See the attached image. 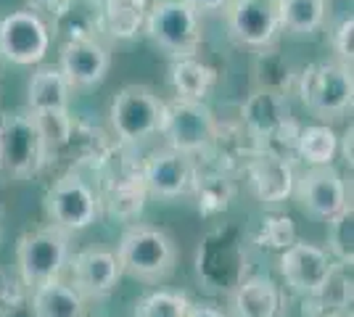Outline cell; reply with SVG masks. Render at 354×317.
<instances>
[{
	"label": "cell",
	"instance_id": "277c9868",
	"mask_svg": "<svg viewBox=\"0 0 354 317\" xmlns=\"http://www.w3.org/2000/svg\"><path fill=\"white\" fill-rule=\"evenodd\" d=\"M45 164L48 159L35 114L30 108L6 111L0 117V175L27 180L35 177Z\"/></svg>",
	"mask_w": 354,
	"mask_h": 317
},
{
	"label": "cell",
	"instance_id": "7402d4cb",
	"mask_svg": "<svg viewBox=\"0 0 354 317\" xmlns=\"http://www.w3.org/2000/svg\"><path fill=\"white\" fill-rule=\"evenodd\" d=\"M35 317H85V299L59 278L45 280L32 291Z\"/></svg>",
	"mask_w": 354,
	"mask_h": 317
},
{
	"label": "cell",
	"instance_id": "484cf974",
	"mask_svg": "<svg viewBox=\"0 0 354 317\" xmlns=\"http://www.w3.org/2000/svg\"><path fill=\"white\" fill-rule=\"evenodd\" d=\"M328 222V254L339 265L352 267L354 265V206L352 201L333 214Z\"/></svg>",
	"mask_w": 354,
	"mask_h": 317
},
{
	"label": "cell",
	"instance_id": "4316f807",
	"mask_svg": "<svg viewBox=\"0 0 354 317\" xmlns=\"http://www.w3.org/2000/svg\"><path fill=\"white\" fill-rule=\"evenodd\" d=\"M188 307V296L180 291H153L135 304L133 317H185Z\"/></svg>",
	"mask_w": 354,
	"mask_h": 317
},
{
	"label": "cell",
	"instance_id": "ac0fdd59",
	"mask_svg": "<svg viewBox=\"0 0 354 317\" xmlns=\"http://www.w3.org/2000/svg\"><path fill=\"white\" fill-rule=\"evenodd\" d=\"M281 288L267 275L246 278L236 288L233 296V315L236 317H278L281 315Z\"/></svg>",
	"mask_w": 354,
	"mask_h": 317
},
{
	"label": "cell",
	"instance_id": "7c38bea8",
	"mask_svg": "<svg viewBox=\"0 0 354 317\" xmlns=\"http://www.w3.org/2000/svg\"><path fill=\"white\" fill-rule=\"evenodd\" d=\"M336 265L339 262L328 254V249L304 241L288 243L281 254V275L286 278V286L301 296H320Z\"/></svg>",
	"mask_w": 354,
	"mask_h": 317
},
{
	"label": "cell",
	"instance_id": "9a60e30c",
	"mask_svg": "<svg viewBox=\"0 0 354 317\" xmlns=\"http://www.w3.org/2000/svg\"><path fill=\"white\" fill-rule=\"evenodd\" d=\"M143 182L148 193L159 198H177L191 193L196 185V164L191 153L175 151L169 146L151 153L143 169Z\"/></svg>",
	"mask_w": 354,
	"mask_h": 317
},
{
	"label": "cell",
	"instance_id": "5bb4252c",
	"mask_svg": "<svg viewBox=\"0 0 354 317\" xmlns=\"http://www.w3.org/2000/svg\"><path fill=\"white\" fill-rule=\"evenodd\" d=\"M59 69L72 90H88L106 79L111 69V50L98 37H74L61 48Z\"/></svg>",
	"mask_w": 354,
	"mask_h": 317
},
{
	"label": "cell",
	"instance_id": "7a4b0ae2",
	"mask_svg": "<svg viewBox=\"0 0 354 317\" xmlns=\"http://www.w3.org/2000/svg\"><path fill=\"white\" fill-rule=\"evenodd\" d=\"M296 90L304 108L320 122L344 119L354 104L352 66L341 61H317L296 77Z\"/></svg>",
	"mask_w": 354,
	"mask_h": 317
},
{
	"label": "cell",
	"instance_id": "6da1fadb",
	"mask_svg": "<svg viewBox=\"0 0 354 317\" xmlns=\"http://www.w3.org/2000/svg\"><path fill=\"white\" fill-rule=\"evenodd\" d=\"M119 267L140 283H162L177 270L180 249L177 241L156 225H130L117 246Z\"/></svg>",
	"mask_w": 354,
	"mask_h": 317
},
{
	"label": "cell",
	"instance_id": "e0dca14e",
	"mask_svg": "<svg viewBox=\"0 0 354 317\" xmlns=\"http://www.w3.org/2000/svg\"><path fill=\"white\" fill-rule=\"evenodd\" d=\"M249 175V185L254 191V196L265 204H281L291 196L294 191V166L286 156H278L272 151L257 153L246 166Z\"/></svg>",
	"mask_w": 354,
	"mask_h": 317
},
{
	"label": "cell",
	"instance_id": "f1b7e54d",
	"mask_svg": "<svg viewBox=\"0 0 354 317\" xmlns=\"http://www.w3.org/2000/svg\"><path fill=\"white\" fill-rule=\"evenodd\" d=\"M330 46H333V53H336V61L352 66L354 59V16H344L336 30L330 35Z\"/></svg>",
	"mask_w": 354,
	"mask_h": 317
},
{
	"label": "cell",
	"instance_id": "8fae6325",
	"mask_svg": "<svg viewBox=\"0 0 354 317\" xmlns=\"http://www.w3.org/2000/svg\"><path fill=\"white\" fill-rule=\"evenodd\" d=\"M241 119L251 135L262 143V148L299 130L291 117V104L286 90H272V88H254L249 98L241 104Z\"/></svg>",
	"mask_w": 354,
	"mask_h": 317
},
{
	"label": "cell",
	"instance_id": "4fadbf2b",
	"mask_svg": "<svg viewBox=\"0 0 354 317\" xmlns=\"http://www.w3.org/2000/svg\"><path fill=\"white\" fill-rule=\"evenodd\" d=\"M291 193L310 217L323 220V222L330 220L333 214H339L349 204L346 182L333 164L307 166L299 177H294V191Z\"/></svg>",
	"mask_w": 354,
	"mask_h": 317
},
{
	"label": "cell",
	"instance_id": "8992f818",
	"mask_svg": "<svg viewBox=\"0 0 354 317\" xmlns=\"http://www.w3.org/2000/svg\"><path fill=\"white\" fill-rule=\"evenodd\" d=\"M69 233L56 225L24 233L16 246V265L24 286H40L45 280L59 278L69 265Z\"/></svg>",
	"mask_w": 354,
	"mask_h": 317
},
{
	"label": "cell",
	"instance_id": "d6986e66",
	"mask_svg": "<svg viewBox=\"0 0 354 317\" xmlns=\"http://www.w3.org/2000/svg\"><path fill=\"white\" fill-rule=\"evenodd\" d=\"M69 98L72 88L64 79L59 66H37L27 85V108L40 114V111H69Z\"/></svg>",
	"mask_w": 354,
	"mask_h": 317
},
{
	"label": "cell",
	"instance_id": "5b68a950",
	"mask_svg": "<svg viewBox=\"0 0 354 317\" xmlns=\"http://www.w3.org/2000/svg\"><path fill=\"white\" fill-rule=\"evenodd\" d=\"M164 106L167 101H162L156 90L148 85L133 82V85L119 88L109 108L111 130L119 143L133 146V143H140L146 137L162 133Z\"/></svg>",
	"mask_w": 354,
	"mask_h": 317
},
{
	"label": "cell",
	"instance_id": "d4e9b609",
	"mask_svg": "<svg viewBox=\"0 0 354 317\" xmlns=\"http://www.w3.org/2000/svg\"><path fill=\"white\" fill-rule=\"evenodd\" d=\"M281 32L291 37H312L325 24V0H278Z\"/></svg>",
	"mask_w": 354,
	"mask_h": 317
},
{
	"label": "cell",
	"instance_id": "4dcf8cb0",
	"mask_svg": "<svg viewBox=\"0 0 354 317\" xmlns=\"http://www.w3.org/2000/svg\"><path fill=\"white\" fill-rule=\"evenodd\" d=\"M185 317H225L220 309H214V307H209V304H191L188 307V315Z\"/></svg>",
	"mask_w": 354,
	"mask_h": 317
},
{
	"label": "cell",
	"instance_id": "30bf717a",
	"mask_svg": "<svg viewBox=\"0 0 354 317\" xmlns=\"http://www.w3.org/2000/svg\"><path fill=\"white\" fill-rule=\"evenodd\" d=\"M233 43L251 50L272 48L281 35L278 0H230L225 6Z\"/></svg>",
	"mask_w": 354,
	"mask_h": 317
},
{
	"label": "cell",
	"instance_id": "d6a6232c",
	"mask_svg": "<svg viewBox=\"0 0 354 317\" xmlns=\"http://www.w3.org/2000/svg\"><path fill=\"white\" fill-rule=\"evenodd\" d=\"M59 3L61 0H27V6H30L32 11H53Z\"/></svg>",
	"mask_w": 354,
	"mask_h": 317
},
{
	"label": "cell",
	"instance_id": "f546056e",
	"mask_svg": "<svg viewBox=\"0 0 354 317\" xmlns=\"http://www.w3.org/2000/svg\"><path fill=\"white\" fill-rule=\"evenodd\" d=\"M183 3H188L196 14H217V11H225L230 0H183Z\"/></svg>",
	"mask_w": 354,
	"mask_h": 317
},
{
	"label": "cell",
	"instance_id": "ba28073f",
	"mask_svg": "<svg viewBox=\"0 0 354 317\" xmlns=\"http://www.w3.org/2000/svg\"><path fill=\"white\" fill-rule=\"evenodd\" d=\"M162 135L167 146L183 153H198L209 148L217 137V119L212 114L207 101L193 98H172L164 106Z\"/></svg>",
	"mask_w": 354,
	"mask_h": 317
},
{
	"label": "cell",
	"instance_id": "603a6c76",
	"mask_svg": "<svg viewBox=\"0 0 354 317\" xmlns=\"http://www.w3.org/2000/svg\"><path fill=\"white\" fill-rule=\"evenodd\" d=\"M50 14L56 16V30L66 32V40L95 37L101 30V0H61Z\"/></svg>",
	"mask_w": 354,
	"mask_h": 317
},
{
	"label": "cell",
	"instance_id": "2e32d148",
	"mask_svg": "<svg viewBox=\"0 0 354 317\" xmlns=\"http://www.w3.org/2000/svg\"><path fill=\"white\" fill-rule=\"evenodd\" d=\"M72 265V288L82 299H106L122 278V267L114 251L85 249L69 257Z\"/></svg>",
	"mask_w": 354,
	"mask_h": 317
},
{
	"label": "cell",
	"instance_id": "3957f363",
	"mask_svg": "<svg viewBox=\"0 0 354 317\" xmlns=\"http://www.w3.org/2000/svg\"><path fill=\"white\" fill-rule=\"evenodd\" d=\"M148 40L164 50L169 59H185L198 56L204 46V30H201V14H196L183 0H153L146 14Z\"/></svg>",
	"mask_w": 354,
	"mask_h": 317
},
{
	"label": "cell",
	"instance_id": "cb8c5ba5",
	"mask_svg": "<svg viewBox=\"0 0 354 317\" xmlns=\"http://www.w3.org/2000/svg\"><path fill=\"white\" fill-rule=\"evenodd\" d=\"M294 153L307 166L333 164V159L339 153V135H336V130L328 122L301 127L296 133Z\"/></svg>",
	"mask_w": 354,
	"mask_h": 317
},
{
	"label": "cell",
	"instance_id": "1f68e13d",
	"mask_svg": "<svg viewBox=\"0 0 354 317\" xmlns=\"http://www.w3.org/2000/svg\"><path fill=\"white\" fill-rule=\"evenodd\" d=\"M352 137H354V130H352V127H349V130L344 133V140L339 137V148L344 151V159H346L349 164H352V159H354V156H352Z\"/></svg>",
	"mask_w": 354,
	"mask_h": 317
},
{
	"label": "cell",
	"instance_id": "44dd1931",
	"mask_svg": "<svg viewBox=\"0 0 354 317\" xmlns=\"http://www.w3.org/2000/svg\"><path fill=\"white\" fill-rule=\"evenodd\" d=\"M169 82H172V90H175L177 98L207 101V95L217 82V72H214V66H209L207 61H201L198 56L172 59Z\"/></svg>",
	"mask_w": 354,
	"mask_h": 317
},
{
	"label": "cell",
	"instance_id": "83f0119b",
	"mask_svg": "<svg viewBox=\"0 0 354 317\" xmlns=\"http://www.w3.org/2000/svg\"><path fill=\"white\" fill-rule=\"evenodd\" d=\"M254 77H257V88H272V90H286L291 82V66L288 61L278 56L272 48L257 50L254 61Z\"/></svg>",
	"mask_w": 354,
	"mask_h": 317
},
{
	"label": "cell",
	"instance_id": "52a82bcc",
	"mask_svg": "<svg viewBox=\"0 0 354 317\" xmlns=\"http://www.w3.org/2000/svg\"><path fill=\"white\" fill-rule=\"evenodd\" d=\"M45 211L50 225L66 230L69 236L90 227L101 217V198L82 175L66 172L45 193Z\"/></svg>",
	"mask_w": 354,
	"mask_h": 317
},
{
	"label": "cell",
	"instance_id": "ffe728a7",
	"mask_svg": "<svg viewBox=\"0 0 354 317\" xmlns=\"http://www.w3.org/2000/svg\"><path fill=\"white\" fill-rule=\"evenodd\" d=\"M151 0H101V30L114 40H135L146 24Z\"/></svg>",
	"mask_w": 354,
	"mask_h": 317
},
{
	"label": "cell",
	"instance_id": "9c48e42d",
	"mask_svg": "<svg viewBox=\"0 0 354 317\" xmlns=\"http://www.w3.org/2000/svg\"><path fill=\"white\" fill-rule=\"evenodd\" d=\"M50 50V27L32 8L0 19V56L16 66H37Z\"/></svg>",
	"mask_w": 354,
	"mask_h": 317
}]
</instances>
